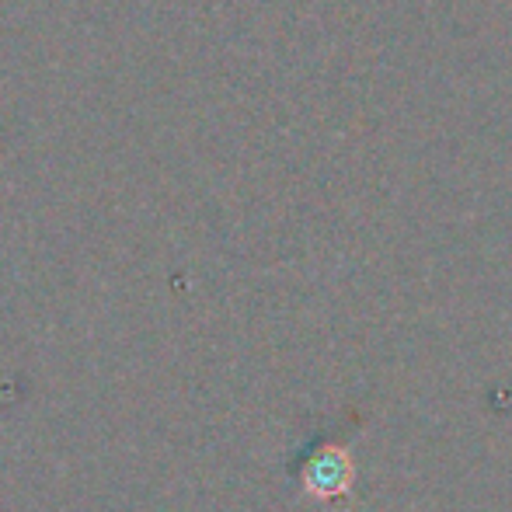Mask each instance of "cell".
Instances as JSON below:
<instances>
[{"mask_svg":"<svg viewBox=\"0 0 512 512\" xmlns=\"http://www.w3.org/2000/svg\"><path fill=\"white\" fill-rule=\"evenodd\" d=\"M352 481V464L345 457V450L328 446V450H317L304 467V488L314 499H335V495L349 492Z\"/></svg>","mask_w":512,"mask_h":512,"instance_id":"1","label":"cell"}]
</instances>
